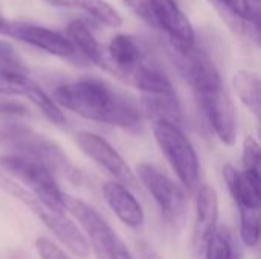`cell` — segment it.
Here are the masks:
<instances>
[{"label":"cell","instance_id":"6da1fadb","mask_svg":"<svg viewBox=\"0 0 261 259\" xmlns=\"http://www.w3.org/2000/svg\"><path fill=\"white\" fill-rule=\"evenodd\" d=\"M171 50L179 72L190 84L199 110L211 130L225 145H234L237 139L236 108L217 67L196 46Z\"/></svg>","mask_w":261,"mask_h":259},{"label":"cell","instance_id":"7a4b0ae2","mask_svg":"<svg viewBox=\"0 0 261 259\" xmlns=\"http://www.w3.org/2000/svg\"><path fill=\"white\" fill-rule=\"evenodd\" d=\"M52 99L72 113L106 125L132 128L141 121L139 110L99 79H80L58 85Z\"/></svg>","mask_w":261,"mask_h":259},{"label":"cell","instance_id":"3957f363","mask_svg":"<svg viewBox=\"0 0 261 259\" xmlns=\"http://www.w3.org/2000/svg\"><path fill=\"white\" fill-rule=\"evenodd\" d=\"M0 150L5 154L21 156L38 162L54 176H63L73 185L81 183L80 169L69 160L61 147L46 136L17 121L0 122Z\"/></svg>","mask_w":261,"mask_h":259},{"label":"cell","instance_id":"277c9868","mask_svg":"<svg viewBox=\"0 0 261 259\" xmlns=\"http://www.w3.org/2000/svg\"><path fill=\"white\" fill-rule=\"evenodd\" d=\"M0 189L11 194L15 200L21 202L38 220L49 229L54 237L76 258L87 259L90 256V246L75 221H72L64 212L54 211L35 198L26 188L18 185L14 179L0 174Z\"/></svg>","mask_w":261,"mask_h":259},{"label":"cell","instance_id":"5b68a950","mask_svg":"<svg viewBox=\"0 0 261 259\" xmlns=\"http://www.w3.org/2000/svg\"><path fill=\"white\" fill-rule=\"evenodd\" d=\"M153 134L182 188L188 192L197 191L200 186V162L182 127L168 121H156L153 122Z\"/></svg>","mask_w":261,"mask_h":259},{"label":"cell","instance_id":"8992f818","mask_svg":"<svg viewBox=\"0 0 261 259\" xmlns=\"http://www.w3.org/2000/svg\"><path fill=\"white\" fill-rule=\"evenodd\" d=\"M150 26L162 31L171 49L194 46V29L174 0H124Z\"/></svg>","mask_w":261,"mask_h":259},{"label":"cell","instance_id":"52a82bcc","mask_svg":"<svg viewBox=\"0 0 261 259\" xmlns=\"http://www.w3.org/2000/svg\"><path fill=\"white\" fill-rule=\"evenodd\" d=\"M0 166L12 176L14 180L23 183L26 189L38 198L47 208L64 212V192L60 189L55 176L40 165L35 160L14 156V154H2Z\"/></svg>","mask_w":261,"mask_h":259},{"label":"cell","instance_id":"ba28073f","mask_svg":"<svg viewBox=\"0 0 261 259\" xmlns=\"http://www.w3.org/2000/svg\"><path fill=\"white\" fill-rule=\"evenodd\" d=\"M135 176L153 197L165 221L174 227H180L187 215L185 189L150 163H139Z\"/></svg>","mask_w":261,"mask_h":259},{"label":"cell","instance_id":"9c48e42d","mask_svg":"<svg viewBox=\"0 0 261 259\" xmlns=\"http://www.w3.org/2000/svg\"><path fill=\"white\" fill-rule=\"evenodd\" d=\"M64 211L78 221L95 258L113 259L118 235L95 208L81 198L64 194Z\"/></svg>","mask_w":261,"mask_h":259},{"label":"cell","instance_id":"30bf717a","mask_svg":"<svg viewBox=\"0 0 261 259\" xmlns=\"http://www.w3.org/2000/svg\"><path fill=\"white\" fill-rule=\"evenodd\" d=\"M76 143L81 151L90 157L96 165L106 169L115 182L122 183L128 189H138V179L124 157L113 148L110 142H107L102 136L90 133V131H80L76 134Z\"/></svg>","mask_w":261,"mask_h":259},{"label":"cell","instance_id":"8fae6325","mask_svg":"<svg viewBox=\"0 0 261 259\" xmlns=\"http://www.w3.org/2000/svg\"><path fill=\"white\" fill-rule=\"evenodd\" d=\"M5 35L60 58H72L76 53L75 46L66 35L44 26H37L26 21H8Z\"/></svg>","mask_w":261,"mask_h":259},{"label":"cell","instance_id":"7c38bea8","mask_svg":"<svg viewBox=\"0 0 261 259\" xmlns=\"http://www.w3.org/2000/svg\"><path fill=\"white\" fill-rule=\"evenodd\" d=\"M147 63L145 52L136 38L124 34L115 35L106 49L104 70L127 84L136 69Z\"/></svg>","mask_w":261,"mask_h":259},{"label":"cell","instance_id":"4fadbf2b","mask_svg":"<svg viewBox=\"0 0 261 259\" xmlns=\"http://www.w3.org/2000/svg\"><path fill=\"white\" fill-rule=\"evenodd\" d=\"M196 195V218L191 235V247L196 256L203 255L205 247L219 224V195L210 185H200Z\"/></svg>","mask_w":261,"mask_h":259},{"label":"cell","instance_id":"5bb4252c","mask_svg":"<svg viewBox=\"0 0 261 259\" xmlns=\"http://www.w3.org/2000/svg\"><path fill=\"white\" fill-rule=\"evenodd\" d=\"M101 191L106 203L122 224L132 229H138L144 224V209L135 197V194L132 192V189H128L119 182L109 180L102 183Z\"/></svg>","mask_w":261,"mask_h":259},{"label":"cell","instance_id":"9a60e30c","mask_svg":"<svg viewBox=\"0 0 261 259\" xmlns=\"http://www.w3.org/2000/svg\"><path fill=\"white\" fill-rule=\"evenodd\" d=\"M223 180L228 186V191L236 202L239 211L242 209H255L260 211V189H255L245 174L232 165L223 166Z\"/></svg>","mask_w":261,"mask_h":259},{"label":"cell","instance_id":"2e32d148","mask_svg":"<svg viewBox=\"0 0 261 259\" xmlns=\"http://www.w3.org/2000/svg\"><path fill=\"white\" fill-rule=\"evenodd\" d=\"M50 6L80 9L109 27H119L122 24L121 14L106 0H43Z\"/></svg>","mask_w":261,"mask_h":259},{"label":"cell","instance_id":"e0dca14e","mask_svg":"<svg viewBox=\"0 0 261 259\" xmlns=\"http://www.w3.org/2000/svg\"><path fill=\"white\" fill-rule=\"evenodd\" d=\"M128 85L142 92V95H170L176 93L168 76L148 61L144 63L127 81Z\"/></svg>","mask_w":261,"mask_h":259},{"label":"cell","instance_id":"ac0fdd59","mask_svg":"<svg viewBox=\"0 0 261 259\" xmlns=\"http://www.w3.org/2000/svg\"><path fill=\"white\" fill-rule=\"evenodd\" d=\"M67 38L72 41L75 49H78L87 60L93 64L104 67L106 63V49L96 40V37L90 32V29L80 20H73L67 26Z\"/></svg>","mask_w":261,"mask_h":259},{"label":"cell","instance_id":"d6986e66","mask_svg":"<svg viewBox=\"0 0 261 259\" xmlns=\"http://www.w3.org/2000/svg\"><path fill=\"white\" fill-rule=\"evenodd\" d=\"M142 105L145 113L156 121H168L179 127L184 124V113L176 93L170 95H144Z\"/></svg>","mask_w":261,"mask_h":259},{"label":"cell","instance_id":"ffe728a7","mask_svg":"<svg viewBox=\"0 0 261 259\" xmlns=\"http://www.w3.org/2000/svg\"><path fill=\"white\" fill-rule=\"evenodd\" d=\"M232 87L240 98L242 104L255 116L260 118L261 111V81L257 72L239 70L232 78Z\"/></svg>","mask_w":261,"mask_h":259},{"label":"cell","instance_id":"44dd1931","mask_svg":"<svg viewBox=\"0 0 261 259\" xmlns=\"http://www.w3.org/2000/svg\"><path fill=\"white\" fill-rule=\"evenodd\" d=\"M220 12H223V18L239 32H243L251 24L257 23L254 18L249 0H213Z\"/></svg>","mask_w":261,"mask_h":259},{"label":"cell","instance_id":"7402d4cb","mask_svg":"<svg viewBox=\"0 0 261 259\" xmlns=\"http://www.w3.org/2000/svg\"><path fill=\"white\" fill-rule=\"evenodd\" d=\"M24 98H28L41 113L43 116L50 121L55 125H64L66 124V116L63 113V108L52 99L50 95H47L35 81H32V84L29 85Z\"/></svg>","mask_w":261,"mask_h":259},{"label":"cell","instance_id":"603a6c76","mask_svg":"<svg viewBox=\"0 0 261 259\" xmlns=\"http://www.w3.org/2000/svg\"><path fill=\"white\" fill-rule=\"evenodd\" d=\"M242 163H243V174L248 182L255 188L260 189L261 177V150L258 140L248 134L243 140V151H242Z\"/></svg>","mask_w":261,"mask_h":259},{"label":"cell","instance_id":"cb8c5ba5","mask_svg":"<svg viewBox=\"0 0 261 259\" xmlns=\"http://www.w3.org/2000/svg\"><path fill=\"white\" fill-rule=\"evenodd\" d=\"M205 259H234V244L231 232L220 226L205 247Z\"/></svg>","mask_w":261,"mask_h":259},{"label":"cell","instance_id":"d4e9b609","mask_svg":"<svg viewBox=\"0 0 261 259\" xmlns=\"http://www.w3.org/2000/svg\"><path fill=\"white\" fill-rule=\"evenodd\" d=\"M240 215V238L246 247H257L260 241V217L255 209H242Z\"/></svg>","mask_w":261,"mask_h":259},{"label":"cell","instance_id":"484cf974","mask_svg":"<svg viewBox=\"0 0 261 259\" xmlns=\"http://www.w3.org/2000/svg\"><path fill=\"white\" fill-rule=\"evenodd\" d=\"M31 84H32V79L26 75L0 70V95L24 96Z\"/></svg>","mask_w":261,"mask_h":259},{"label":"cell","instance_id":"4316f807","mask_svg":"<svg viewBox=\"0 0 261 259\" xmlns=\"http://www.w3.org/2000/svg\"><path fill=\"white\" fill-rule=\"evenodd\" d=\"M0 70L20 75L28 73V67L18 55V52L15 50V47L3 40H0Z\"/></svg>","mask_w":261,"mask_h":259},{"label":"cell","instance_id":"83f0119b","mask_svg":"<svg viewBox=\"0 0 261 259\" xmlns=\"http://www.w3.org/2000/svg\"><path fill=\"white\" fill-rule=\"evenodd\" d=\"M35 250L41 259H70L61 246L46 237H38L35 240Z\"/></svg>","mask_w":261,"mask_h":259},{"label":"cell","instance_id":"f1b7e54d","mask_svg":"<svg viewBox=\"0 0 261 259\" xmlns=\"http://www.w3.org/2000/svg\"><path fill=\"white\" fill-rule=\"evenodd\" d=\"M0 114L2 116H26L28 108L18 101L0 99Z\"/></svg>","mask_w":261,"mask_h":259},{"label":"cell","instance_id":"f546056e","mask_svg":"<svg viewBox=\"0 0 261 259\" xmlns=\"http://www.w3.org/2000/svg\"><path fill=\"white\" fill-rule=\"evenodd\" d=\"M138 250H139V255H141V259H162V256L145 241H139L138 243Z\"/></svg>","mask_w":261,"mask_h":259},{"label":"cell","instance_id":"4dcf8cb0","mask_svg":"<svg viewBox=\"0 0 261 259\" xmlns=\"http://www.w3.org/2000/svg\"><path fill=\"white\" fill-rule=\"evenodd\" d=\"M113 259H133L132 253L127 249V246L122 243V240L119 237H118L116 244H115V255H113Z\"/></svg>","mask_w":261,"mask_h":259},{"label":"cell","instance_id":"1f68e13d","mask_svg":"<svg viewBox=\"0 0 261 259\" xmlns=\"http://www.w3.org/2000/svg\"><path fill=\"white\" fill-rule=\"evenodd\" d=\"M8 21H9V20H6V18L0 14V34H2V35H5V31H6Z\"/></svg>","mask_w":261,"mask_h":259},{"label":"cell","instance_id":"d6a6232c","mask_svg":"<svg viewBox=\"0 0 261 259\" xmlns=\"http://www.w3.org/2000/svg\"><path fill=\"white\" fill-rule=\"evenodd\" d=\"M255 2H258V0H255Z\"/></svg>","mask_w":261,"mask_h":259}]
</instances>
